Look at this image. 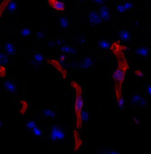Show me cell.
<instances>
[{
  "mask_svg": "<svg viewBox=\"0 0 151 154\" xmlns=\"http://www.w3.org/2000/svg\"><path fill=\"white\" fill-rule=\"evenodd\" d=\"M110 49L113 53V55L116 57V58H119V57L125 56L126 46L122 44L119 41H114L113 42L111 43Z\"/></svg>",
  "mask_w": 151,
  "mask_h": 154,
  "instance_id": "obj_3",
  "label": "cell"
},
{
  "mask_svg": "<svg viewBox=\"0 0 151 154\" xmlns=\"http://www.w3.org/2000/svg\"><path fill=\"white\" fill-rule=\"evenodd\" d=\"M99 15L101 17V19L103 20H106V21H108L110 19H111V13H110V10H109V8L107 6H102L100 7L99 9Z\"/></svg>",
  "mask_w": 151,
  "mask_h": 154,
  "instance_id": "obj_7",
  "label": "cell"
},
{
  "mask_svg": "<svg viewBox=\"0 0 151 154\" xmlns=\"http://www.w3.org/2000/svg\"><path fill=\"white\" fill-rule=\"evenodd\" d=\"M119 37L120 41H129L131 39V34L128 30L122 29L119 33Z\"/></svg>",
  "mask_w": 151,
  "mask_h": 154,
  "instance_id": "obj_9",
  "label": "cell"
},
{
  "mask_svg": "<svg viewBox=\"0 0 151 154\" xmlns=\"http://www.w3.org/2000/svg\"><path fill=\"white\" fill-rule=\"evenodd\" d=\"M43 115L49 117V118H53L55 116V112L51 109H49V108H46V109L43 110Z\"/></svg>",
  "mask_w": 151,
  "mask_h": 154,
  "instance_id": "obj_17",
  "label": "cell"
},
{
  "mask_svg": "<svg viewBox=\"0 0 151 154\" xmlns=\"http://www.w3.org/2000/svg\"><path fill=\"white\" fill-rule=\"evenodd\" d=\"M2 127H3V124H2V122H1V121H0V129H1V128H2Z\"/></svg>",
  "mask_w": 151,
  "mask_h": 154,
  "instance_id": "obj_33",
  "label": "cell"
},
{
  "mask_svg": "<svg viewBox=\"0 0 151 154\" xmlns=\"http://www.w3.org/2000/svg\"><path fill=\"white\" fill-rule=\"evenodd\" d=\"M59 24L61 26V28H68V26H69V21L68 20L66 19V18H60V20H59Z\"/></svg>",
  "mask_w": 151,
  "mask_h": 154,
  "instance_id": "obj_16",
  "label": "cell"
},
{
  "mask_svg": "<svg viewBox=\"0 0 151 154\" xmlns=\"http://www.w3.org/2000/svg\"><path fill=\"white\" fill-rule=\"evenodd\" d=\"M146 91H147V93H148V95H151V85H149V86H147Z\"/></svg>",
  "mask_w": 151,
  "mask_h": 154,
  "instance_id": "obj_30",
  "label": "cell"
},
{
  "mask_svg": "<svg viewBox=\"0 0 151 154\" xmlns=\"http://www.w3.org/2000/svg\"><path fill=\"white\" fill-rule=\"evenodd\" d=\"M66 138V133L64 132V130L60 129L58 126L54 125L51 128V131H50V139L54 142L57 141H62L64 140Z\"/></svg>",
  "mask_w": 151,
  "mask_h": 154,
  "instance_id": "obj_4",
  "label": "cell"
},
{
  "mask_svg": "<svg viewBox=\"0 0 151 154\" xmlns=\"http://www.w3.org/2000/svg\"><path fill=\"white\" fill-rule=\"evenodd\" d=\"M61 50L65 53H69V52H71V48L69 46H67V45H64V46L61 47Z\"/></svg>",
  "mask_w": 151,
  "mask_h": 154,
  "instance_id": "obj_29",
  "label": "cell"
},
{
  "mask_svg": "<svg viewBox=\"0 0 151 154\" xmlns=\"http://www.w3.org/2000/svg\"><path fill=\"white\" fill-rule=\"evenodd\" d=\"M134 73L136 77L138 78H143L145 76V73H144V71L141 70V69H136L134 70Z\"/></svg>",
  "mask_w": 151,
  "mask_h": 154,
  "instance_id": "obj_22",
  "label": "cell"
},
{
  "mask_svg": "<svg viewBox=\"0 0 151 154\" xmlns=\"http://www.w3.org/2000/svg\"><path fill=\"white\" fill-rule=\"evenodd\" d=\"M5 51H6V53L8 54V55H11V56L15 55V53H16V49H15L14 46L12 43H6Z\"/></svg>",
  "mask_w": 151,
  "mask_h": 154,
  "instance_id": "obj_13",
  "label": "cell"
},
{
  "mask_svg": "<svg viewBox=\"0 0 151 154\" xmlns=\"http://www.w3.org/2000/svg\"><path fill=\"white\" fill-rule=\"evenodd\" d=\"M126 72L117 67V69L112 72V79L114 82V96L116 101L121 99L122 96V87L124 80L126 78Z\"/></svg>",
  "mask_w": 151,
  "mask_h": 154,
  "instance_id": "obj_2",
  "label": "cell"
},
{
  "mask_svg": "<svg viewBox=\"0 0 151 154\" xmlns=\"http://www.w3.org/2000/svg\"><path fill=\"white\" fill-rule=\"evenodd\" d=\"M43 57L41 55V54H35L34 56V60L36 62V63H41L42 61H43Z\"/></svg>",
  "mask_w": 151,
  "mask_h": 154,
  "instance_id": "obj_26",
  "label": "cell"
},
{
  "mask_svg": "<svg viewBox=\"0 0 151 154\" xmlns=\"http://www.w3.org/2000/svg\"><path fill=\"white\" fill-rule=\"evenodd\" d=\"M132 103L134 105H144L146 104V101H144L139 95H134L132 97Z\"/></svg>",
  "mask_w": 151,
  "mask_h": 154,
  "instance_id": "obj_11",
  "label": "cell"
},
{
  "mask_svg": "<svg viewBox=\"0 0 151 154\" xmlns=\"http://www.w3.org/2000/svg\"><path fill=\"white\" fill-rule=\"evenodd\" d=\"M117 60H118V65H117V67L126 72L128 70L130 65H129L128 60L126 58V56H123L121 57H119V58H117Z\"/></svg>",
  "mask_w": 151,
  "mask_h": 154,
  "instance_id": "obj_6",
  "label": "cell"
},
{
  "mask_svg": "<svg viewBox=\"0 0 151 154\" xmlns=\"http://www.w3.org/2000/svg\"><path fill=\"white\" fill-rule=\"evenodd\" d=\"M135 53H136V55L139 56V57H147L148 55L149 51H148V49L147 48H139V49H136Z\"/></svg>",
  "mask_w": 151,
  "mask_h": 154,
  "instance_id": "obj_12",
  "label": "cell"
},
{
  "mask_svg": "<svg viewBox=\"0 0 151 154\" xmlns=\"http://www.w3.org/2000/svg\"><path fill=\"white\" fill-rule=\"evenodd\" d=\"M7 62V57L5 54L0 53V64H4Z\"/></svg>",
  "mask_w": 151,
  "mask_h": 154,
  "instance_id": "obj_24",
  "label": "cell"
},
{
  "mask_svg": "<svg viewBox=\"0 0 151 154\" xmlns=\"http://www.w3.org/2000/svg\"><path fill=\"white\" fill-rule=\"evenodd\" d=\"M48 4L52 9L58 12H63L66 9L65 4L60 0H48Z\"/></svg>",
  "mask_w": 151,
  "mask_h": 154,
  "instance_id": "obj_5",
  "label": "cell"
},
{
  "mask_svg": "<svg viewBox=\"0 0 151 154\" xmlns=\"http://www.w3.org/2000/svg\"><path fill=\"white\" fill-rule=\"evenodd\" d=\"M26 128H28V130H32L34 128H35V127H36V122H35L34 121H33V120H30V121H28V122H26Z\"/></svg>",
  "mask_w": 151,
  "mask_h": 154,
  "instance_id": "obj_20",
  "label": "cell"
},
{
  "mask_svg": "<svg viewBox=\"0 0 151 154\" xmlns=\"http://www.w3.org/2000/svg\"><path fill=\"white\" fill-rule=\"evenodd\" d=\"M117 10H118V12H119L120 13H123L126 12L125 7H124V5H123V4H119V5H117Z\"/></svg>",
  "mask_w": 151,
  "mask_h": 154,
  "instance_id": "obj_28",
  "label": "cell"
},
{
  "mask_svg": "<svg viewBox=\"0 0 151 154\" xmlns=\"http://www.w3.org/2000/svg\"><path fill=\"white\" fill-rule=\"evenodd\" d=\"M6 8L9 13H13L17 8V3L15 1H13V0H12V1L7 5Z\"/></svg>",
  "mask_w": 151,
  "mask_h": 154,
  "instance_id": "obj_15",
  "label": "cell"
},
{
  "mask_svg": "<svg viewBox=\"0 0 151 154\" xmlns=\"http://www.w3.org/2000/svg\"><path fill=\"white\" fill-rule=\"evenodd\" d=\"M32 134L34 136V137H41L42 136V130L40 128H38V127L36 126L35 128H34L32 130Z\"/></svg>",
  "mask_w": 151,
  "mask_h": 154,
  "instance_id": "obj_21",
  "label": "cell"
},
{
  "mask_svg": "<svg viewBox=\"0 0 151 154\" xmlns=\"http://www.w3.org/2000/svg\"><path fill=\"white\" fill-rule=\"evenodd\" d=\"M92 64H93V62H92V60L90 59V58H86L84 61H83V63H82V65H83V67L84 68H89L90 66H92Z\"/></svg>",
  "mask_w": 151,
  "mask_h": 154,
  "instance_id": "obj_19",
  "label": "cell"
},
{
  "mask_svg": "<svg viewBox=\"0 0 151 154\" xmlns=\"http://www.w3.org/2000/svg\"><path fill=\"white\" fill-rule=\"evenodd\" d=\"M4 86H5V89L7 90L9 93H13L16 92V86H15V85L13 84V82L12 80H10V79L5 80V83H4Z\"/></svg>",
  "mask_w": 151,
  "mask_h": 154,
  "instance_id": "obj_10",
  "label": "cell"
},
{
  "mask_svg": "<svg viewBox=\"0 0 151 154\" xmlns=\"http://www.w3.org/2000/svg\"><path fill=\"white\" fill-rule=\"evenodd\" d=\"M79 1H84V0H79Z\"/></svg>",
  "mask_w": 151,
  "mask_h": 154,
  "instance_id": "obj_34",
  "label": "cell"
},
{
  "mask_svg": "<svg viewBox=\"0 0 151 154\" xmlns=\"http://www.w3.org/2000/svg\"><path fill=\"white\" fill-rule=\"evenodd\" d=\"M88 20H89V22L93 25H97L102 21V19H101L99 13L91 12L89 14H88Z\"/></svg>",
  "mask_w": 151,
  "mask_h": 154,
  "instance_id": "obj_8",
  "label": "cell"
},
{
  "mask_svg": "<svg viewBox=\"0 0 151 154\" xmlns=\"http://www.w3.org/2000/svg\"><path fill=\"white\" fill-rule=\"evenodd\" d=\"M88 118H89L88 113L87 111H82V113H81V121H82V122H87L88 121Z\"/></svg>",
  "mask_w": 151,
  "mask_h": 154,
  "instance_id": "obj_23",
  "label": "cell"
},
{
  "mask_svg": "<svg viewBox=\"0 0 151 154\" xmlns=\"http://www.w3.org/2000/svg\"><path fill=\"white\" fill-rule=\"evenodd\" d=\"M72 86L75 91V101H74V111L76 116L77 127L81 128L82 125L81 113L83 111V99H82V87L79 86L76 81H72Z\"/></svg>",
  "mask_w": 151,
  "mask_h": 154,
  "instance_id": "obj_1",
  "label": "cell"
},
{
  "mask_svg": "<svg viewBox=\"0 0 151 154\" xmlns=\"http://www.w3.org/2000/svg\"><path fill=\"white\" fill-rule=\"evenodd\" d=\"M93 1L96 4H103L104 2V0H93Z\"/></svg>",
  "mask_w": 151,
  "mask_h": 154,
  "instance_id": "obj_31",
  "label": "cell"
},
{
  "mask_svg": "<svg viewBox=\"0 0 151 154\" xmlns=\"http://www.w3.org/2000/svg\"><path fill=\"white\" fill-rule=\"evenodd\" d=\"M21 34L22 36H24V37H26V36L30 35V30H29V28H23V29L21 31Z\"/></svg>",
  "mask_w": 151,
  "mask_h": 154,
  "instance_id": "obj_25",
  "label": "cell"
},
{
  "mask_svg": "<svg viewBox=\"0 0 151 154\" xmlns=\"http://www.w3.org/2000/svg\"><path fill=\"white\" fill-rule=\"evenodd\" d=\"M99 154H120V153L112 149H105V150H103L101 152H99Z\"/></svg>",
  "mask_w": 151,
  "mask_h": 154,
  "instance_id": "obj_18",
  "label": "cell"
},
{
  "mask_svg": "<svg viewBox=\"0 0 151 154\" xmlns=\"http://www.w3.org/2000/svg\"><path fill=\"white\" fill-rule=\"evenodd\" d=\"M60 60H61V62H64V60H65V57L62 56L61 57H60Z\"/></svg>",
  "mask_w": 151,
  "mask_h": 154,
  "instance_id": "obj_32",
  "label": "cell"
},
{
  "mask_svg": "<svg viewBox=\"0 0 151 154\" xmlns=\"http://www.w3.org/2000/svg\"><path fill=\"white\" fill-rule=\"evenodd\" d=\"M98 47L103 50H106V49H109L110 47H111V43L106 41V40H102L98 42Z\"/></svg>",
  "mask_w": 151,
  "mask_h": 154,
  "instance_id": "obj_14",
  "label": "cell"
},
{
  "mask_svg": "<svg viewBox=\"0 0 151 154\" xmlns=\"http://www.w3.org/2000/svg\"><path fill=\"white\" fill-rule=\"evenodd\" d=\"M123 5H124V7H125L126 11L132 10V9L134 8V5H132V4L130 3V2H126V3H125V4H123Z\"/></svg>",
  "mask_w": 151,
  "mask_h": 154,
  "instance_id": "obj_27",
  "label": "cell"
}]
</instances>
